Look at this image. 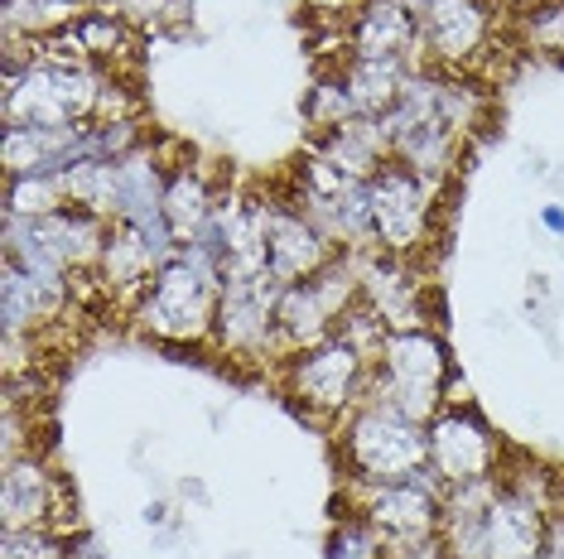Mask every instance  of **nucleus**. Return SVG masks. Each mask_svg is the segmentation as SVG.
Returning <instances> with one entry per match:
<instances>
[{
  "mask_svg": "<svg viewBox=\"0 0 564 559\" xmlns=\"http://www.w3.org/2000/svg\"><path fill=\"white\" fill-rule=\"evenodd\" d=\"M448 376H454V366H448L444 342L434 338L430 328H391L377 362H371L362 401L391 405V410L430 425V419L444 410Z\"/></svg>",
  "mask_w": 564,
  "mask_h": 559,
  "instance_id": "1",
  "label": "nucleus"
},
{
  "mask_svg": "<svg viewBox=\"0 0 564 559\" xmlns=\"http://www.w3.org/2000/svg\"><path fill=\"white\" fill-rule=\"evenodd\" d=\"M223 285L227 280L184 246L170 265L155 271L131 314L145 333L164 342H208L217 324V304H223Z\"/></svg>",
  "mask_w": 564,
  "mask_h": 559,
  "instance_id": "2",
  "label": "nucleus"
},
{
  "mask_svg": "<svg viewBox=\"0 0 564 559\" xmlns=\"http://www.w3.org/2000/svg\"><path fill=\"white\" fill-rule=\"evenodd\" d=\"M343 459L352 482H401L430 463V425L362 401L343 425Z\"/></svg>",
  "mask_w": 564,
  "mask_h": 559,
  "instance_id": "3",
  "label": "nucleus"
},
{
  "mask_svg": "<svg viewBox=\"0 0 564 559\" xmlns=\"http://www.w3.org/2000/svg\"><path fill=\"white\" fill-rule=\"evenodd\" d=\"M367 376H371V358H362L343 338L304 348L285 362L290 396H300L304 410L314 415H352L367 396Z\"/></svg>",
  "mask_w": 564,
  "mask_h": 559,
  "instance_id": "4",
  "label": "nucleus"
},
{
  "mask_svg": "<svg viewBox=\"0 0 564 559\" xmlns=\"http://www.w3.org/2000/svg\"><path fill=\"white\" fill-rule=\"evenodd\" d=\"M371 188V227H377V246L391 256H410L425 246L430 237V212H434V179L405 169L401 160H387L367 179Z\"/></svg>",
  "mask_w": 564,
  "mask_h": 559,
  "instance_id": "5",
  "label": "nucleus"
},
{
  "mask_svg": "<svg viewBox=\"0 0 564 559\" xmlns=\"http://www.w3.org/2000/svg\"><path fill=\"white\" fill-rule=\"evenodd\" d=\"M357 492V516H367L371 526L387 540H405V536H434L444 516V492L448 482L425 463L420 473H410L401 482H352Z\"/></svg>",
  "mask_w": 564,
  "mask_h": 559,
  "instance_id": "6",
  "label": "nucleus"
},
{
  "mask_svg": "<svg viewBox=\"0 0 564 559\" xmlns=\"http://www.w3.org/2000/svg\"><path fill=\"white\" fill-rule=\"evenodd\" d=\"M430 468L448 487L497 478V468H502V443H497V435L482 425V415L473 410V405H444V410L430 419Z\"/></svg>",
  "mask_w": 564,
  "mask_h": 559,
  "instance_id": "7",
  "label": "nucleus"
},
{
  "mask_svg": "<svg viewBox=\"0 0 564 559\" xmlns=\"http://www.w3.org/2000/svg\"><path fill=\"white\" fill-rule=\"evenodd\" d=\"M420 48L440 63H468L482 54L492 40V20H487V0H420Z\"/></svg>",
  "mask_w": 564,
  "mask_h": 559,
  "instance_id": "8",
  "label": "nucleus"
},
{
  "mask_svg": "<svg viewBox=\"0 0 564 559\" xmlns=\"http://www.w3.org/2000/svg\"><path fill=\"white\" fill-rule=\"evenodd\" d=\"M333 256H338V246L294 202H271V218H265V271L275 280H285V285L310 280Z\"/></svg>",
  "mask_w": 564,
  "mask_h": 559,
  "instance_id": "9",
  "label": "nucleus"
},
{
  "mask_svg": "<svg viewBox=\"0 0 564 559\" xmlns=\"http://www.w3.org/2000/svg\"><path fill=\"white\" fill-rule=\"evenodd\" d=\"M352 58H401L410 63L420 54V20L405 0H367L352 10L348 30Z\"/></svg>",
  "mask_w": 564,
  "mask_h": 559,
  "instance_id": "10",
  "label": "nucleus"
},
{
  "mask_svg": "<svg viewBox=\"0 0 564 559\" xmlns=\"http://www.w3.org/2000/svg\"><path fill=\"white\" fill-rule=\"evenodd\" d=\"M318 155H324L328 164H338L348 179H371V174L391 160V140H387V131H381L377 117H352V121L324 131Z\"/></svg>",
  "mask_w": 564,
  "mask_h": 559,
  "instance_id": "11",
  "label": "nucleus"
},
{
  "mask_svg": "<svg viewBox=\"0 0 564 559\" xmlns=\"http://www.w3.org/2000/svg\"><path fill=\"white\" fill-rule=\"evenodd\" d=\"M213 208H217V194H213V184L203 179V169H194V164H188V169H170V184H164V218H170L178 241L194 237L198 227L213 218Z\"/></svg>",
  "mask_w": 564,
  "mask_h": 559,
  "instance_id": "12",
  "label": "nucleus"
},
{
  "mask_svg": "<svg viewBox=\"0 0 564 559\" xmlns=\"http://www.w3.org/2000/svg\"><path fill=\"white\" fill-rule=\"evenodd\" d=\"M73 34L83 40L87 48V58L97 63V68H111L126 48L135 44V24L131 20H121L117 10H78V20H73Z\"/></svg>",
  "mask_w": 564,
  "mask_h": 559,
  "instance_id": "13",
  "label": "nucleus"
},
{
  "mask_svg": "<svg viewBox=\"0 0 564 559\" xmlns=\"http://www.w3.org/2000/svg\"><path fill=\"white\" fill-rule=\"evenodd\" d=\"M328 559H387V536L367 516L348 512L343 526L328 536Z\"/></svg>",
  "mask_w": 564,
  "mask_h": 559,
  "instance_id": "14",
  "label": "nucleus"
},
{
  "mask_svg": "<svg viewBox=\"0 0 564 559\" xmlns=\"http://www.w3.org/2000/svg\"><path fill=\"white\" fill-rule=\"evenodd\" d=\"M0 559H68V536H58V530H48V526L6 530Z\"/></svg>",
  "mask_w": 564,
  "mask_h": 559,
  "instance_id": "15",
  "label": "nucleus"
},
{
  "mask_svg": "<svg viewBox=\"0 0 564 559\" xmlns=\"http://www.w3.org/2000/svg\"><path fill=\"white\" fill-rule=\"evenodd\" d=\"M121 20H131L135 30H164V24H178L188 15V0H117Z\"/></svg>",
  "mask_w": 564,
  "mask_h": 559,
  "instance_id": "16",
  "label": "nucleus"
},
{
  "mask_svg": "<svg viewBox=\"0 0 564 559\" xmlns=\"http://www.w3.org/2000/svg\"><path fill=\"white\" fill-rule=\"evenodd\" d=\"M68 559H101V550H97V540L93 536H68Z\"/></svg>",
  "mask_w": 564,
  "mask_h": 559,
  "instance_id": "17",
  "label": "nucleus"
},
{
  "mask_svg": "<svg viewBox=\"0 0 564 559\" xmlns=\"http://www.w3.org/2000/svg\"><path fill=\"white\" fill-rule=\"evenodd\" d=\"M541 227H545V232H555V237H564V202H545V208H541Z\"/></svg>",
  "mask_w": 564,
  "mask_h": 559,
  "instance_id": "18",
  "label": "nucleus"
},
{
  "mask_svg": "<svg viewBox=\"0 0 564 559\" xmlns=\"http://www.w3.org/2000/svg\"><path fill=\"white\" fill-rule=\"evenodd\" d=\"M145 526H155V530L170 526V506H164V502H150V506H145Z\"/></svg>",
  "mask_w": 564,
  "mask_h": 559,
  "instance_id": "19",
  "label": "nucleus"
}]
</instances>
